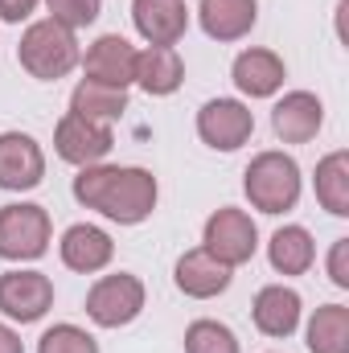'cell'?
<instances>
[{
	"instance_id": "cell-1",
	"label": "cell",
	"mask_w": 349,
	"mask_h": 353,
	"mask_svg": "<svg viewBox=\"0 0 349 353\" xmlns=\"http://www.w3.org/2000/svg\"><path fill=\"white\" fill-rule=\"evenodd\" d=\"M157 197H161L157 176L140 165H87L74 176V201L99 210L119 226H140L144 218H152Z\"/></svg>"
},
{
	"instance_id": "cell-2",
	"label": "cell",
	"mask_w": 349,
	"mask_h": 353,
	"mask_svg": "<svg viewBox=\"0 0 349 353\" xmlns=\"http://www.w3.org/2000/svg\"><path fill=\"white\" fill-rule=\"evenodd\" d=\"M17 62L37 79V83H58L66 79L83 54H79V37L74 29L58 25V21H33L25 33H21V46H17Z\"/></svg>"
},
{
	"instance_id": "cell-3",
	"label": "cell",
	"mask_w": 349,
	"mask_h": 353,
	"mask_svg": "<svg viewBox=\"0 0 349 353\" xmlns=\"http://www.w3.org/2000/svg\"><path fill=\"white\" fill-rule=\"evenodd\" d=\"M243 193L259 214H288L300 201V165L275 148L259 152L243 173Z\"/></svg>"
},
{
	"instance_id": "cell-4",
	"label": "cell",
	"mask_w": 349,
	"mask_h": 353,
	"mask_svg": "<svg viewBox=\"0 0 349 353\" xmlns=\"http://www.w3.org/2000/svg\"><path fill=\"white\" fill-rule=\"evenodd\" d=\"M50 239H54V222L46 205H33V201L0 205V259L33 263L50 251Z\"/></svg>"
},
{
	"instance_id": "cell-5",
	"label": "cell",
	"mask_w": 349,
	"mask_h": 353,
	"mask_svg": "<svg viewBox=\"0 0 349 353\" xmlns=\"http://www.w3.org/2000/svg\"><path fill=\"white\" fill-rule=\"evenodd\" d=\"M201 247L226 267H243L255 259L259 251V226L247 210H235V205H222L206 218V230H201Z\"/></svg>"
},
{
	"instance_id": "cell-6",
	"label": "cell",
	"mask_w": 349,
	"mask_h": 353,
	"mask_svg": "<svg viewBox=\"0 0 349 353\" xmlns=\"http://www.w3.org/2000/svg\"><path fill=\"white\" fill-rule=\"evenodd\" d=\"M144 312V283L132 271L99 275L87 292V316L99 329H123Z\"/></svg>"
},
{
	"instance_id": "cell-7",
	"label": "cell",
	"mask_w": 349,
	"mask_h": 353,
	"mask_svg": "<svg viewBox=\"0 0 349 353\" xmlns=\"http://www.w3.org/2000/svg\"><path fill=\"white\" fill-rule=\"evenodd\" d=\"M115 148V132L111 123H94V119H83L74 111H66L54 128V152L66 161V165H103V157Z\"/></svg>"
},
{
	"instance_id": "cell-8",
	"label": "cell",
	"mask_w": 349,
	"mask_h": 353,
	"mask_svg": "<svg viewBox=\"0 0 349 353\" xmlns=\"http://www.w3.org/2000/svg\"><path fill=\"white\" fill-rule=\"evenodd\" d=\"M255 132V115L243 99H210L197 111V136L201 144H210L214 152H235L251 140Z\"/></svg>"
},
{
	"instance_id": "cell-9",
	"label": "cell",
	"mask_w": 349,
	"mask_h": 353,
	"mask_svg": "<svg viewBox=\"0 0 349 353\" xmlns=\"http://www.w3.org/2000/svg\"><path fill=\"white\" fill-rule=\"evenodd\" d=\"M54 308V283L41 271H4L0 275V312L17 325H33Z\"/></svg>"
},
{
	"instance_id": "cell-10",
	"label": "cell",
	"mask_w": 349,
	"mask_h": 353,
	"mask_svg": "<svg viewBox=\"0 0 349 353\" xmlns=\"http://www.w3.org/2000/svg\"><path fill=\"white\" fill-rule=\"evenodd\" d=\"M46 181V152L29 132H0V189L29 193Z\"/></svg>"
},
{
	"instance_id": "cell-11",
	"label": "cell",
	"mask_w": 349,
	"mask_h": 353,
	"mask_svg": "<svg viewBox=\"0 0 349 353\" xmlns=\"http://www.w3.org/2000/svg\"><path fill=\"white\" fill-rule=\"evenodd\" d=\"M83 70H87L90 83H103V87L128 90L136 83V46L119 33H103L83 58Z\"/></svg>"
},
{
	"instance_id": "cell-12",
	"label": "cell",
	"mask_w": 349,
	"mask_h": 353,
	"mask_svg": "<svg viewBox=\"0 0 349 353\" xmlns=\"http://www.w3.org/2000/svg\"><path fill=\"white\" fill-rule=\"evenodd\" d=\"M325 123V103L312 90H288L275 107H271V128L283 144H308L317 140Z\"/></svg>"
},
{
	"instance_id": "cell-13",
	"label": "cell",
	"mask_w": 349,
	"mask_h": 353,
	"mask_svg": "<svg viewBox=\"0 0 349 353\" xmlns=\"http://www.w3.org/2000/svg\"><path fill=\"white\" fill-rule=\"evenodd\" d=\"M230 279H235V267L218 263L206 247L185 251L173 267L177 292H185L189 300H214V296H222V292L230 288Z\"/></svg>"
},
{
	"instance_id": "cell-14",
	"label": "cell",
	"mask_w": 349,
	"mask_h": 353,
	"mask_svg": "<svg viewBox=\"0 0 349 353\" xmlns=\"http://www.w3.org/2000/svg\"><path fill=\"white\" fill-rule=\"evenodd\" d=\"M300 312H304L300 292H296V288H283V283L259 288V296H255V304H251L255 329H259L263 337H275V341H283V337H292V333L300 329Z\"/></svg>"
},
{
	"instance_id": "cell-15",
	"label": "cell",
	"mask_w": 349,
	"mask_h": 353,
	"mask_svg": "<svg viewBox=\"0 0 349 353\" xmlns=\"http://www.w3.org/2000/svg\"><path fill=\"white\" fill-rule=\"evenodd\" d=\"M132 25L148 46H177L189 29L185 0H132Z\"/></svg>"
},
{
	"instance_id": "cell-16",
	"label": "cell",
	"mask_w": 349,
	"mask_h": 353,
	"mask_svg": "<svg viewBox=\"0 0 349 353\" xmlns=\"http://www.w3.org/2000/svg\"><path fill=\"white\" fill-rule=\"evenodd\" d=\"M58 255H62V263L70 267V271L94 275V271H103V267L115 259V243H111L107 230H99V226H90V222H74V226L62 234Z\"/></svg>"
},
{
	"instance_id": "cell-17",
	"label": "cell",
	"mask_w": 349,
	"mask_h": 353,
	"mask_svg": "<svg viewBox=\"0 0 349 353\" xmlns=\"http://www.w3.org/2000/svg\"><path fill=\"white\" fill-rule=\"evenodd\" d=\"M230 79L247 99H271L283 87L288 66H283V58L275 50H243L235 58V66H230Z\"/></svg>"
},
{
	"instance_id": "cell-18",
	"label": "cell",
	"mask_w": 349,
	"mask_h": 353,
	"mask_svg": "<svg viewBox=\"0 0 349 353\" xmlns=\"http://www.w3.org/2000/svg\"><path fill=\"white\" fill-rule=\"evenodd\" d=\"M197 21L214 41H243L259 21V0H201Z\"/></svg>"
},
{
	"instance_id": "cell-19",
	"label": "cell",
	"mask_w": 349,
	"mask_h": 353,
	"mask_svg": "<svg viewBox=\"0 0 349 353\" xmlns=\"http://www.w3.org/2000/svg\"><path fill=\"white\" fill-rule=\"evenodd\" d=\"M136 83L144 94L152 99H165L185 83V62L177 54V46H148V50H136Z\"/></svg>"
},
{
	"instance_id": "cell-20",
	"label": "cell",
	"mask_w": 349,
	"mask_h": 353,
	"mask_svg": "<svg viewBox=\"0 0 349 353\" xmlns=\"http://www.w3.org/2000/svg\"><path fill=\"white\" fill-rule=\"evenodd\" d=\"M267 263L279 275H304L317 263V243L304 226H279L267 243Z\"/></svg>"
},
{
	"instance_id": "cell-21",
	"label": "cell",
	"mask_w": 349,
	"mask_h": 353,
	"mask_svg": "<svg viewBox=\"0 0 349 353\" xmlns=\"http://www.w3.org/2000/svg\"><path fill=\"white\" fill-rule=\"evenodd\" d=\"M312 185H317L321 210H329L333 218H349V152L346 148L329 152V157L317 165Z\"/></svg>"
},
{
	"instance_id": "cell-22",
	"label": "cell",
	"mask_w": 349,
	"mask_h": 353,
	"mask_svg": "<svg viewBox=\"0 0 349 353\" xmlns=\"http://www.w3.org/2000/svg\"><path fill=\"white\" fill-rule=\"evenodd\" d=\"M308 353H349V308L346 304H325L312 312L304 329Z\"/></svg>"
},
{
	"instance_id": "cell-23",
	"label": "cell",
	"mask_w": 349,
	"mask_h": 353,
	"mask_svg": "<svg viewBox=\"0 0 349 353\" xmlns=\"http://www.w3.org/2000/svg\"><path fill=\"white\" fill-rule=\"evenodd\" d=\"M70 111L83 115V119H94V123H115L128 111V90H115V87L83 79L79 87L70 90Z\"/></svg>"
},
{
	"instance_id": "cell-24",
	"label": "cell",
	"mask_w": 349,
	"mask_h": 353,
	"mask_svg": "<svg viewBox=\"0 0 349 353\" xmlns=\"http://www.w3.org/2000/svg\"><path fill=\"white\" fill-rule=\"evenodd\" d=\"M185 353H243L239 337L222 321H193L185 329Z\"/></svg>"
},
{
	"instance_id": "cell-25",
	"label": "cell",
	"mask_w": 349,
	"mask_h": 353,
	"mask_svg": "<svg viewBox=\"0 0 349 353\" xmlns=\"http://www.w3.org/2000/svg\"><path fill=\"white\" fill-rule=\"evenodd\" d=\"M37 353H99V341L79 325H54L41 333Z\"/></svg>"
},
{
	"instance_id": "cell-26",
	"label": "cell",
	"mask_w": 349,
	"mask_h": 353,
	"mask_svg": "<svg viewBox=\"0 0 349 353\" xmlns=\"http://www.w3.org/2000/svg\"><path fill=\"white\" fill-rule=\"evenodd\" d=\"M46 8H50V21H58L66 29H87L99 21L103 0H46Z\"/></svg>"
},
{
	"instance_id": "cell-27",
	"label": "cell",
	"mask_w": 349,
	"mask_h": 353,
	"mask_svg": "<svg viewBox=\"0 0 349 353\" xmlns=\"http://www.w3.org/2000/svg\"><path fill=\"white\" fill-rule=\"evenodd\" d=\"M329 279L333 288H349V239H337L329 251Z\"/></svg>"
},
{
	"instance_id": "cell-28",
	"label": "cell",
	"mask_w": 349,
	"mask_h": 353,
	"mask_svg": "<svg viewBox=\"0 0 349 353\" xmlns=\"http://www.w3.org/2000/svg\"><path fill=\"white\" fill-rule=\"evenodd\" d=\"M41 0H0V21H12V25H21L33 8H37Z\"/></svg>"
},
{
	"instance_id": "cell-29",
	"label": "cell",
	"mask_w": 349,
	"mask_h": 353,
	"mask_svg": "<svg viewBox=\"0 0 349 353\" xmlns=\"http://www.w3.org/2000/svg\"><path fill=\"white\" fill-rule=\"evenodd\" d=\"M0 353H25L21 333H17V329H8V325H0Z\"/></svg>"
}]
</instances>
